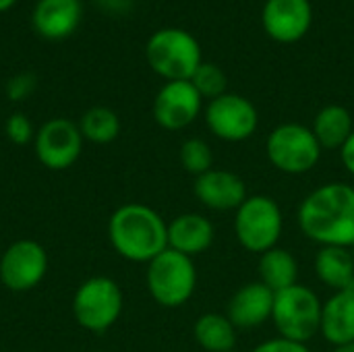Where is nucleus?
<instances>
[{"mask_svg": "<svg viewBox=\"0 0 354 352\" xmlns=\"http://www.w3.org/2000/svg\"><path fill=\"white\" fill-rule=\"evenodd\" d=\"M301 232L319 247L354 245V187L348 183H326L313 189L297 210Z\"/></svg>", "mask_w": 354, "mask_h": 352, "instance_id": "f257e3e1", "label": "nucleus"}, {"mask_svg": "<svg viewBox=\"0 0 354 352\" xmlns=\"http://www.w3.org/2000/svg\"><path fill=\"white\" fill-rule=\"evenodd\" d=\"M108 239L122 259L147 266L168 249V222L145 203H124L108 220Z\"/></svg>", "mask_w": 354, "mask_h": 352, "instance_id": "f03ea898", "label": "nucleus"}, {"mask_svg": "<svg viewBox=\"0 0 354 352\" xmlns=\"http://www.w3.org/2000/svg\"><path fill=\"white\" fill-rule=\"evenodd\" d=\"M145 60L164 81H191L203 62V54L199 41L187 29L162 27L149 35L145 44Z\"/></svg>", "mask_w": 354, "mask_h": 352, "instance_id": "7ed1b4c3", "label": "nucleus"}, {"mask_svg": "<svg viewBox=\"0 0 354 352\" xmlns=\"http://www.w3.org/2000/svg\"><path fill=\"white\" fill-rule=\"evenodd\" d=\"M145 284L149 297L166 309L187 305L197 288L195 261L178 251L166 249L147 263Z\"/></svg>", "mask_w": 354, "mask_h": 352, "instance_id": "20e7f679", "label": "nucleus"}, {"mask_svg": "<svg viewBox=\"0 0 354 352\" xmlns=\"http://www.w3.org/2000/svg\"><path fill=\"white\" fill-rule=\"evenodd\" d=\"M232 226L239 245L253 255H261L278 247L284 230V214L274 197L261 193L249 195L234 212Z\"/></svg>", "mask_w": 354, "mask_h": 352, "instance_id": "39448f33", "label": "nucleus"}, {"mask_svg": "<svg viewBox=\"0 0 354 352\" xmlns=\"http://www.w3.org/2000/svg\"><path fill=\"white\" fill-rule=\"evenodd\" d=\"M122 309V288L108 276L87 278L73 295V317L83 330L91 334L108 332L120 319Z\"/></svg>", "mask_w": 354, "mask_h": 352, "instance_id": "423d86ee", "label": "nucleus"}, {"mask_svg": "<svg viewBox=\"0 0 354 352\" xmlns=\"http://www.w3.org/2000/svg\"><path fill=\"white\" fill-rule=\"evenodd\" d=\"M322 145L311 127L301 122H282L266 139V156L270 164L288 176L311 172L322 160Z\"/></svg>", "mask_w": 354, "mask_h": 352, "instance_id": "0eeeda50", "label": "nucleus"}, {"mask_svg": "<svg viewBox=\"0 0 354 352\" xmlns=\"http://www.w3.org/2000/svg\"><path fill=\"white\" fill-rule=\"evenodd\" d=\"M322 301L305 284H295L282 293H276L272 322L278 336L307 344L319 334L322 326Z\"/></svg>", "mask_w": 354, "mask_h": 352, "instance_id": "6e6552de", "label": "nucleus"}, {"mask_svg": "<svg viewBox=\"0 0 354 352\" xmlns=\"http://www.w3.org/2000/svg\"><path fill=\"white\" fill-rule=\"evenodd\" d=\"M205 124L218 139L226 143H243L255 135L259 112L249 98L226 91L207 104Z\"/></svg>", "mask_w": 354, "mask_h": 352, "instance_id": "1a4fd4ad", "label": "nucleus"}, {"mask_svg": "<svg viewBox=\"0 0 354 352\" xmlns=\"http://www.w3.org/2000/svg\"><path fill=\"white\" fill-rule=\"evenodd\" d=\"M50 268L48 251L31 239L10 243L0 257V282L12 293H27L41 284Z\"/></svg>", "mask_w": 354, "mask_h": 352, "instance_id": "9d476101", "label": "nucleus"}, {"mask_svg": "<svg viewBox=\"0 0 354 352\" xmlns=\"http://www.w3.org/2000/svg\"><path fill=\"white\" fill-rule=\"evenodd\" d=\"M83 141L85 139L77 122L68 118H50L37 129L33 147L44 168L60 172L81 158Z\"/></svg>", "mask_w": 354, "mask_h": 352, "instance_id": "9b49d317", "label": "nucleus"}, {"mask_svg": "<svg viewBox=\"0 0 354 352\" xmlns=\"http://www.w3.org/2000/svg\"><path fill=\"white\" fill-rule=\"evenodd\" d=\"M203 98L191 81H166L153 100V120L164 131H183L197 120Z\"/></svg>", "mask_w": 354, "mask_h": 352, "instance_id": "f8f14e48", "label": "nucleus"}, {"mask_svg": "<svg viewBox=\"0 0 354 352\" xmlns=\"http://www.w3.org/2000/svg\"><path fill=\"white\" fill-rule=\"evenodd\" d=\"M313 23L309 0H266L261 25L278 44H295L307 35Z\"/></svg>", "mask_w": 354, "mask_h": 352, "instance_id": "ddd939ff", "label": "nucleus"}, {"mask_svg": "<svg viewBox=\"0 0 354 352\" xmlns=\"http://www.w3.org/2000/svg\"><path fill=\"white\" fill-rule=\"evenodd\" d=\"M197 201L212 212H236L249 197L245 180L224 168H212L193 183Z\"/></svg>", "mask_w": 354, "mask_h": 352, "instance_id": "4468645a", "label": "nucleus"}, {"mask_svg": "<svg viewBox=\"0 0 354 352\" xmlns=\"http://www.w3.org/2000/svg\"><path fill=\"white\" fill-rule=\"evenodd\" d=\"M276 293L266 284L247 282L236 288L226 305V315L236 330H255L272 319Z\"/></svg>", "mask_w": 354, "mask_h": 352, "instance_id": "2eb2a0df", "label": "nucleus"}, {"mask_svg": "<svg viewBox=\"0 0 354 352\" xmlns=\"http://www.w3.org/2000/svg\"><path fill=\"white\" fill-rule=\"evenodd\" d=\"M83 19L81 0H37L31 12V25L44 39L71 37Z\"/></svg>", "mask_w": 354, "mask_h": 352, "instance_id": "dca6fc26", "label": "nucleus"}, {"mask_svg": "<svg viewBox=\"0 0 354 352\" xmlns=\"http://www.w3.org/2000/svg\"><path fill=\"white\" fill-rule=\"evenodd\" d=\"M216 228L209 218L197 212H187L168 222V249L187 257H197L214 245Z\"/></svg>", "mask_w": 354, "mask_h": 352, "instance_id": "f3484780", "label": "nucleus"}, {"mask_svg": "<svg viewBox=\"0 0 354 352\" xmlns=\"http://www.w3.org/2000/svg\"><path fill=\"white\" fill-rule=\"evenodd\" d=\"M319 334L332 346L354 342V288L334 293L322 305Z\"/></svg>", "mask_w": 354, "mask_h": 352, "instance_id": "a211bd4d", "label": "nucleus"}, {"mask_svg": "<svg viewBox=\"0 0 354 352\" xmlns=\"http://www.w3.org/2000/svg\"><path fill=\"white\" fill-rule=\"evenodd\" d=\"M313 270L317 280L334 293L354 288V259L351 249L319 247L313 259Z\"/></svg>", "mask_w": 354, "mask_h": 352, "instance_id": "6ab92c4d", "label": "nucleus"}, {"mask_svg": "<svg viewBox=\"0 0 354 352\" xmlns=\"http://www.w3.org/2000/svg\"><path fill=\"white\" fill-rule=\"evenodd\" d=\"M311 131L322 145V149H338L346 143V139L353 135L354 120L348 108L340 104H328L324 106L311 124Z\"/></svg>", "mask_w": 354, "mask_h": 352, "instance_id": "aec40b11", "label": "nucleus"}, {"mask_svg": "<svg viewBox=\"0 0 354 352\" xmlns=\"http://www.w3.org/2000/svg\"><path fill=\"white\" fill-rule=\"evenodd\" d=\"M193 336L199 349L205 352H234L239 342V330L226 313H203L193 326Z\"/></svg>", "mask_w": 354, "mask_h": 352, "instance_id": "412c9836", "label": "nucleus"}, {"mask_svg": "<svg viewBox=\"0 0 354 352\" xmlns=\"http://www.w3.org/2000/svg\"><path fill=\"white\" fill-rule=\"evenodd\" d=\"M259 282L272 293H282L299 284V261L282 247H274L259 255Z\"/></svg>", "mask_w": 354, "mask_h": 352, "instance_id": "4be33fe9", "label": "nucleus"}, {"mask_svg": "<svg viewBox=\"0 0 354 352\" xmlns=\"http://www.w3.org/2000/svg\"><path fill=\"white\" fill-rule=\"evenodd\" d=\"M77 124L81 129L83 139L95 145H108L120 135V118L108 106H93L85 110Z\"/></svg>", "mask_w": 354, "mask_h": 352, "instance_id": "5701e85b", "label": "nucleus"}, {"mask_svg": "<svg viewBox=\"0 0 354 352\" xmlns=\"http://www.w3.org/2000/svg\"><path fill=\"white\" fill-rule=\"evenodd\" d=\"M178 160H180L183 170L187 174H193L195 178L214 168V151L209 143L199 137H191L183 141L178 149Z\"/></svg>", "mask_w": 354, "mask_h": 352, "instance_id": "b1692460", "label": "nucleus"}, {"mask_svg": "<svg viewBox=\"0 0 354 352\" xmlns=\"http://www.w3.org/2000/svg\"><path fill=\"white\" fill-rule=\"evenodd\" d=\"M191 83L193 87L199 91V95L203 100H216L220 95L226 93V87H228V79H226V73L214 64V62H201L199 68L195 71V75L191 77Z\"/></svg>", "mask_w": 354, "mask_h": 352, "instance_id": "393cba45", "label": "nucleus"}, {"mask_svg": "<svg viewBox=\"0 0 354 352\" xmlns=\"http://www.w3.org/2000/svg\"><path fill=\"white\" fill-rule=\"evenodd\" d=\"M4 133H6V139L15 145H27L35 139V129H33V122L29 120L27 114L23 112H12L6 122H4Z\"/></svg>", "mask_w": 354, "mask_h": 352, "instance_id": "a878e982", "label": "nucleus"}, {"mask_svg": "<svg viewBox=\"0 0 354 352\" xmlns=\"http://www.w3.org/2000/svg\"><path fill=\"white\" fill-rule=\"evenodd\" d=\"M35 87H37V77L33 73H29V71L17 73L6 83V98L10 102H23L35 91Z\"/></svg>", "mask_w": 354, "mask_h": 352, "instance_id": "bb28decb", "label": "nucleus"}, {"mask_svg": "<svg viewBox=\"0 0 354 352\" xmlns=\"http://www.w3.org/2000/svg\"><path fill=\"white\" fill-rule=\"evenodd\" d=\"M251 352H311L307 349V344L303 342H295V340H288V338H282V336H276V338H270L261 344H257Z\"/></svg>", "mask_w": 354, "mask_h": 352, "instance_id": "cd10ccee", "label": "nucleus"}, {"mask_svg": "<svg viewBox=\"0 0 354 352\" xmlns=\"http://www.w3.org/2000/svg\"><path fill=\"white\" fill-rule=\"evenodd\" d=\"M340 162H342V166H344V170L354 176V131L353 135L346 139V143L340 147Z\"/></svg>", "mask_w": 354, "mask_h": 352, "instance_id": "c85d7f7f", "label": "nucleus"}, {"mask_svg": "<svg viewBox=\"0 0 354 352\" xmlns=\"http://www.w3.org/2000/svg\"><path fill=\"white\" fill-rule=\"evenodd\" d=\"M100 6L110 15H122L131 8L133 0H97Z\"/></svg>", "mask_w": 354, "mask_h": 352, "instance_id": "c756f323", "label": "nucleus"}, {"mask_svg": "<svg viewBox=\"0 0 354 352\" xmlns=\"http://www.w3.org/2000/svg\"><path fill=\"white\" fill-rule=\"evenodd\" d=\"M19 0H0V12H6V10H10L15 4H17Z\"/></svg>", "mask_w": 354, "mask_h": 352, "instance_id": "7c9ffc66", "label": "nucleus"}, {"mask_svg": "<svg viewBox=\"0 0 354 352\" xmlns=\"http://www.w3.org/2000/svg\"><path fill=\"white\" fill-rule=\"evenodd\" d=\"M332 352H354V342L351 344H342V346H334Z\"/></svg>", "mask_w": 354, "mask_h": 352, "instance_id": "2f4dec72", "label": "nucleus"}, {"mask_svg": "<svg viewBox=\"0 0 354 352\" xmlns=\"http://www.w3.org/2000/svg\"><path fill=\"white\" fill-rule=\"evenodd\" d=\"M351 253H353V259H354V245H353V247H351Z\"/></svg>", "mask_w": 354, "mask_h": 352, "instance_id": "473e14b6", "label": "nucleus"}, {"mask_svg": "<svg viewBox=\"0 0 354 352\" xmlns=\"http://www.w3.org/2000/svg\"><path fill=\"white\" fill-rule=\"evenodd\" d=\"M97 352H104V351H97Z\"/></svg>", "mask_w": 354, "mask_h": 352, "instance_id": "72a5a7b5", "label": "nucleus"}]
</instances>
